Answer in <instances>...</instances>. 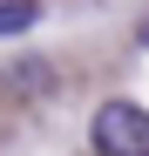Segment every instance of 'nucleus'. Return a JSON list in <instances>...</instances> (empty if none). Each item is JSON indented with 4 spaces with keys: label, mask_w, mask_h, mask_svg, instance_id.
I'll return each instance as SVG.
<instances>
[{
    "label": "nucleus",
    "mask_w": 149,
    "mask_h": 156,
    "mask_svg": "<svg viewBox=\"0 0 149 156\" xmlns=\"http://www.w3.org/2000/svg\"><path fill=\"white\" fill-rule=\"evenodd\" d=\"M95 156H149V109L142 102H102L88 122Z\"/></svg>",
    "instance_id": "1"
},
{
    "label": "nucleus",
    "mask_w": 149,
    "mask_h": 156,
    "mask_svg": "<svg viewBox=\"0 0 149 156\" xmlns=\"http://www.w3.org/2000/svg\"><path fill=\"white\" fill-rule=\"evenodd\" d=\"M41 20V0H0V34H27Z\"/></svg>",
    "instance_id": "2"
}]
</instances>
